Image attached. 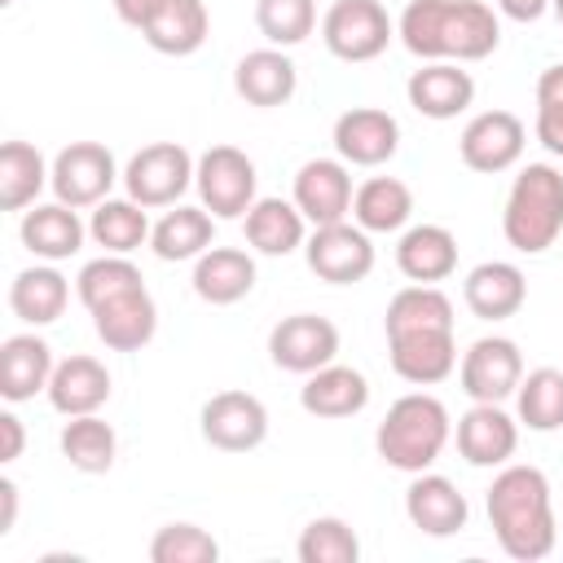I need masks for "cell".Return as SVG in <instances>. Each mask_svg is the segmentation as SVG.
<instances>
[{
  "label": "cell",
  "mask_w": 563,
  "mask_h": 563,
  "mask_svg": "<svg viewBox=\"0 0 563 563\" xmlns=\"http://www.w3.org/2000/svg\"><path fill=\"white\" fill-rule=\"evenodd\" d=\"M194 295L211 308H229L255 290V260L242 246H207L194 260Z\"/></svg>",
  "instance_id": "25"
},
{
  "label": "cell",
  "mask_w": 563,
  "mask_h": 563,
  "mask_svg": "<svg viewBox=\"0 0 563 563\" xmlns=\"http://www.w3.org/2000/svg\"><path fill=\"white\" fill-rule=\"evenodd\" d=\"M523 145H528V128L519 114L510 110H479L462 136H457V154L471 172L479 176H497V172H510L519 158H523Z\"/></svg>",
  "instance_id": "13"
},
{
  "label": "cell",
  "mask_w": 563,
  "mask_h": 563,
  "mask_svg": "<svg viewBox=\"0 0 563 563\" xmlns=\"http://www.w3.org/2000/svg\"><path fill=\"white\" fill-rule=\"evenodd\" d=\"M114 180H123V172H119L114 154H110L101 141H70V145H62L57 158H53V180H48V189H53L57 202L84 211V207L106 202L110 189H114Z\"/></svg>",
  "instance_id": "9"
},
{
  "label": "cell",
  "mask_w": 563,
  "mask_h": 563,
  "mask_svg": "<svg viewBox=\"0 0 563 563\" xmlns=\"http://www.w3.org/2000/svg\"><path fill=\"white\" fill-rule=\"evenodd\" d=\"M136 286H145V277H141V268L128 260V255H97V260H88L84 268H79V277H75V295H79V303L84 308H97V303H106V299H114V295H128V290H136Z\"/></svg>",
  "instance_id": "39"
},
{
  "label": "cell",
  "mask_w": 563,
  "mask_h": 563,
  "mask_svg": "<svg viewBox=\"0 0 563 563\" xmlns=\"http://www.w3.org/2000/svg\"><path fill=\"white\" fill-rule=\"evenodd\" d=\"M246 246L260 255H290L308 242V220L295 207V198H255L242 216Z\"/></svg>",
  "instance_id": "31"
},
{
  "label": "cell",
  "mask_w": 563,
  "mask_h": 563,
  "mask_svg": "<svg viewBox=\"0 0 563 563\" xmlns=\"http://www.w3.org/2000/svg\"><path fill=\"white\" fill-rule=\"evenodd\" d=\"M405 515L418 532L427 537H453L466 528L471 519V506H466V493L449 479V475H435V471H418L405 488Z\"/></svg>",
  "instance_id": "18"
},
{
  "label": "cell",
  "mask_w": 563,
  "mask_h": 563,
  "mask_svg": "<svg viewBox=\"0 0 563 563\" xmlns=\"http://www.w3.org/2000/svg\"><path fill=\"white\" fill-rule=\"evenodd\" d=\"M18 523V484L0 479V537H9Z\"/></svg>",
  "instance_id": "46"
},
{
  "label": "cell",
  "mask_w": 563,
  "mask_h": 563,
  "mask_svg": "<svg viewBox=\"0 0 563 563\" xmlns=\"http://www.w3.org/2000/svg\"><path fill=\"white\" fill-rule=\"evenodd\" d=\"M92 317V330L97 339L110 347V352H141L154 334H158V303L145 286L128 290V295H114L97 308H88Z\"/></svg>",
  "instance_id": "20"
},
{
  "label": "cell",
  "mask_w": 563,
  "mask_h": 563,
  "mask_svg": "<svg viewBox=\"0 0 563 563\" xmlns=\"http://www.w3.org/2000/svg\"><path fill=\"white\" fill-rule=\"evenodd\" d=\"M150 559L154 563H216L220 541L198 523H163L150 541Z\"/></svg>",
  "instance_id": "41"
},
{
  "label": "cell",
  "mask_w": 563,
  "mask_h": 563,
  "mask_svg": "<svg viewBox=\"0 0 563 563\" xmlns=\"http://www.w3.org/2000/svg\"><path fill=\"white\" fill-rule=\"evenodd\" d=\"M532 128H537V141L554 158H563V62L537 75V123Z\"/></svg>",
  "instance_id": "42"
},
{
  "label": "cell",
  "mask_w": 563,
  "mask_h": 563,
  "mask_svg": "<svg viewBox=\"0 0 563 563\" xmlns=\"http://www.w3.org/2000/svg\"><path fill=\"white\" fill-rule=\"evenodd\" d=\"M62 457L79 471V475H106L114 466V453H119V435L106 418L97 413H79V418H66L62 435Z\"/></svg>",
  "instance_id": "36"
},
{
  "label": "cell",
  "mask_w": 563,
  "mask_h": 563,
  "mask_svg": "<svg viewBox=\"0 0 563 563\" xmlns=\"http://www.w3.org/2000/svg\"><path fill=\"white\" fill-rule=\"evenodd\" d=\"M150 229H154V224H150L145 207L132 202L128 194L97 202L92 216H88V238H92L101 251H110V255H132L136 246L150 242Z\"/></svg>",
  "instance_id": "35"
},
{
  "label": "cell",
  "mask_w": 563,
  "mask_h": 563,
  "mask_svg": "<svg viewBox=\"0 0 563 563\" xmlns=\"http://www.w3.org/2000/svg\"><path fill=\"white\" fill-rule=\"evenodd\" d=\"M400 44L418 62H484L501 44V18L484 0H409L396 18Z\"/></svg>",
  "instance_id": "2"
},
{
  "label": "cell",
  "mask_w": 563,
  "mask_h": 563,
  "mask_svg": "<svg viewBox=\"0 0 563 563\" xmlns=\"http://www.w3.org/2000/svg\"><path fill=\"white\" fill-rule=\"evenodd\" d=\"M515 418H519V427L541 431V435L559 431L563 427V369H554V365L528 369L515 391Z\"/></svg>",
  "instance_id": "37"
},
{
  "label": "cell",
  "mask_w": 563,
  "mask_h": 563,
  "mask_svg": "<svg viewBox=\"0 0 563 563\" xmlns=\"http://www.w3.org/2000/svg\"><path fill=\"white\" fill-rule=\"evenodd\" d=\"M484 506H488V523H493L501 554H510L519 563H537L554 550L559 519H554V497H550L545 471H537L528 462L497 466Z\"/></svg>",
  "instance_id": "3"
},
{
  "label": "cell",
  "mask_w": 563,
  "mask_h": 563,
  "mask_svg": "<svg viewBox=\"0 0 563 563\" xmlns=\"http://www.w3.org/2000/svg\"><path fill=\"white\" fill-rule=\"evenodd\" d=\"M299 88V70L290 62L286 48H251L238 57L233 66V92L246 101V106H260V110H273V106H286Z\"/></svg>",
  "instance_id": "22"
},
{
  "label": "cell",
  "mask_w": 563,
  "mask_h": 563,
  "mask_svg": "<svg viewBox=\"0 0 563 563\" xmlns=\"http://www.w3.org/2000/svg\"><path fill=\"white\" fill-rule=\"evenodd\" d=\"M53 163L31 141H4L0 145V211H26L48 189Z\"/></svg>",
  "instance_id": "34"
},
{
  "label": "cell",
  "mask_w": 563,
  "mask_h": 563,
  "mask_svg": "<svg viewBox=\"0 0 563 563\" xmlns=\"http://www.w3.org/2000/svg\"><path fill=\"white\" fill-rule=\"evenodd\" d=\"M449 435H453V418H449L444 400L431 396V391H405L383 413V422L374 431V449L387 466H396L405 475H418V471L435 466Z\"/></svg>",
  "instance_id": "4"
},
{
  "label": "cell",
  "mask_w": 563,
  "mask_h": 563,
  "mask_svg": "<svg viewBox=\"0 0 563 563\" xmlns=\"http://www.w3.org/2000/svg\"><path fill=\"white\" fill-rule=\"evenodd\" d=\"M207 246H216V216H211L202 202H198V207L176 202V207H167V211L154 220V229H150V251H154L158 260H167V264L198 260Z\"/></svg>",
  "instance_id": "30"
},
{
  "label": "cell",
  "mask_w": 563,
  "mask_h": 563,
  "mask_svg": "<svg viewBox=\"0 0 563 563\" xmlns=\"http://www.w3.org/2000/svg\"><path fill=\"white\" fill-rule=\"evenodd\" d=\"M114 4V13H119V22H128V26H145L150 22V13L163 4V0H110Z\"/></svg>",
  "instance_id": "45"
},
{
  "label": "cell",
  "mask_w": 563,
  "mask_h": 563,
  "mask_svg": "<svg viewBox=\"0 0 563 563\" xmlns=\"http://www.w3.org/2000/svg\"><path fill=\"white\" fill-rule=\"evenodd\" d=\"M48 405L62 413V418H79V413H97L106 400H110V369L79 352V356H66L57 361L53 378H48Z\"/></svg>",
  "instance_id": "28"
},
{
  "label": "cell",
  "mask_w": 563,
  "mask_h": 563,
  "mask_svg": "<svg viewBox=\"0 0 563 563\" xmlns=\"http://www.w3.org/2000/svg\"><path fill=\"white\" fill-rule=\"evenodd\" d=\"M400 150V123L396 114L378 106H352L334 119V154L347 167H383Z\"/></svg>",
  "instance_id": "15"
},
{
  "label": "cell",
  "mask_w": 563,
  "mask_h": 563,
  "mask_svg": "<svg viewBox=\"0 0 563 563\" xmlns=\"http://www.w3.org/2000/svg\"><path fill=\"white\" fill-rule=\"evenodd\" d=\"M268 356L286 374H312L339 356V325L317 312H290L268 330Z\"/></svg>",
  "instance_id": "14"
},
{
  "label": "cell",
  "mask_w": 563,
  "mask_h": 563,
  "mask_svg": "<svg viewBox=\"0 0 563 563\" xmlns=\"http://www.w3.org/2000/svg\"><path fill=\"white\" fill-rule=\"evenodd\" d=\"M70 303V282L57 264H31L9 282V308L26 325H53Z\"/></svg>",
  "instance_id": "32"
},
{
  "label": "cell",
  "mask_w": 563,
  "mask_h": 563,
  "mask_svg": "<svg viewBox=\"0 0 563 563\" xmlns=\"http://www.w3.org/2000/svg\"><path fill=\"white\" fill-rule=\"evenodd\" d=\"M303 260L308 268L330 282V286H356L374 273V242L356 220H339V224H317L303 242Z\"/></svg>",
  "instance_id": "10"
},
{
  "label": "cell",
  "mask_w": 563,
  "mask_h": 563,
  "mask_svg": "<svg viewBox=\"0 0 563 563\" xmlns=\"http://www.w3.org/2000/svg\"><path fill=\"white\" fill-rule=\"evenodd\" d=\"M545 9H550V0H497V13L510 22H537V18H545Z\"/></svg>",
  "instance_id": "44"
},
{
  "label": "cell",
  "mask_w": 563,
  "mask_h": 563,
  "mask_svg": "<svg viewBox=\"0 0 563 563\" xmlns=\"http://www.w3.org/2000/svg\"><path fill=\"white\" fill-rule=\"evenodd\" d=\"M18 238L22 246L35 255V260H48V264H62L70 255L84 251V238H88V224L79 220L75 207L66 202H35L22 211V224H18Z\"/></svg>",
  "instance_id": "21"
},
{
  "label": "cell",
  "mask_w": 563,
  "mask_h": 563,
  "mask_svg": "<svg viewBox=\"0 0 563 563\" xmlns=\"http://www.w3.org/2000/svg\"><path fill=\"white\" fill-rule=\"evenodd\" d=\"M198 431L220 453H251L268 440V409L260 396H251L242 387H224L202 405Z\"/></svg>",
  "instance_id": "11"
},
{
  "label": "cell",
  "mask_w": 563,
  "mask_h": 563,
  "mask_svg": "<svg viewBox=\"0 0 563 563\" xmlns=\"http://www.w3.org/2000/svg\"><path fill=\"white\" fill-rule=\"evenodd\" d=\"M207 35H211L207 0H163L141 26V40L163 57H189L207 44Z\"/></svg>",
  "instance_id": "27"
},
{
  "label": "cell",
  "mask_w": 563,
  "mask_h": 563,
  "mask_svg": "<svg viewBox=\"0 0 563 563\" xmlns=\"http://www.w3.org/2000/svg\"><path fill=\"white\" fill-rule=\"evenodd\" d=\"M413 216V189L396 176H369L352 194V220L365 233H400Z\"/></svg>",
  "instance_id": "33"
},
{
  "label": "cell",
  "mask_w": 563,
  "mask_h": 563,
  "mask_svg": "<svg viewBox=\"0 0 563 563\" xmlns=\"http://www.w3.org/2000/svg\"><path fill=\"white\" fill-rule=\"evenodd\" d=\"M462 299L479 321H506L528 303V277L510 260H484L466 273Z\"/></svg>",
  "instance_id": "23"
},
{
  "label": "cell",
  "mask_w": 563,
  "mask_h": 563,
  "mask_svg": "<svg viewBox=\"0 0 563 563\" xmlns=\"http://www.w3.org/2000/svg\"><path fill=\"white\" fill-rule=\"evenodd\" d=\"M550 13L559 18V26H563V0H550Z\"/></svg>",
  "instance_id": "47"
},
{
  "label": "cell",
  "mask_w": 563,
  "mask_h": 563,
  "mask_svg": "<svg viewBox=\"0 0 563 563\" xmlns=\"http://www.w3.org/2000/svg\"><path fill=\"white\" fill-rule=\"evenodd\" d=\"M255 26L273 48H295L317 31V0H255Z\"/></svg>",
  "instance_id": "40"
},
{
  "label": "cell",
  "mask_w": 563,
  "mask_h": 563,
  "mask_svg": "<svg viewBox=\"0 0 563 563\" xmlns=\"http://www.w3.org/2000/svg\"><path fill=\"white\" fill-rule=\"evenodd\" d=\"M0 435H4V449H0V462H18L22 457V444H26V427L18 413H0Z\"/></svg>",
  "instance_id": "43"
},
{
  "label": "cell",
  "mask_w": 563,
  "mask_h": 563,
  "mask_svg": "<svg viewBox=\"0 0 563 563\" xmlns=\"http://www.w3.org/2000/svg\"><path fill=\"white\" fill-rule=\"evenodd\" d=\"M194 189H198V202L216 220H242L251 211V202L260 198V176H255V163L246 158V150L211 145L198 154Z\"/></svg>",
  "instance_id": "6"
},
{
  "label": "cell",
  "mask_w": 563,
  "mask_h": 563,
  "mask_svg": "<svg viewBox=\"0 0 563 563\" xmlns=\"http://www.w3.org/2000/svg\"><path fill=\"white\" fill-rule=\"evenodd\" d=\"M383 334L396 378L413 387H435L457 369L453 299L440 286L409 282L405 290H396L383 312Z\"/></svg>",
  "instance_id": "1"
},
{
  "label": "cell",
  "mask_w": 563,
  "mask_h": 563,
  "mask_svg": "<svg viewBox=\"0 0 563 563\" xmlns=\"http://www.w3.org/2000/svg\"><path fill=\"white\" fill-rule=\"evenodd\" d=\"M299 563H356L361 559V537L347 519L339 515H317L303 523L299 541H295Z\"/></svg>",
  "instance_id": "38"
},
{
  "label": "cell",
  "mask_w": 563,
  "mask_h": 563,
  "mask_svg": "<svg viewBox=\"0 0 563 563\" xmlns=\"http://www.w3.org/2000/svg\"><path fill=\"white\" fill-rule=\"evenodd\" d=\"M519 378H523V352L506 334L475 339L457 361V383H462V391L471 400L501 405V400H510L519 391Z\"/></svg>",
  "instance_id": "12"
},
{
  "label": "cell",
  "mask_w": 563,
  "mask_h": 563,
  "mask_svg": "<svg viewBox=\"0 0 563 563\" xmlns=\"http://www.w3.org/2000/svg\"><path fill=\"white\" fill-rule=\"evenodd\" d=\"M299 405L312 418H356L369 405V378L361 369H352V365L330 361V365L303 374Z\"/></svg>",
  "instance_id": "26"
},
{
  "label": "cell",
  "mask_w": 563,
  "mask_h": 563,
  "mask_svg": "<svg viewBox=\"0 0 563 563\" xmlns=\"http://www.w3.org/2000/svg\"><path fill=\"white\" fill-rule=\"evenodd\" d=\"M396 268L409 282H422V286H435V282L453 277V268H457L453 229H444V224H409V229H400Z\"/></svg>",
  "instance_id": "29"
},
{
  "label": "cell",
  "mask_w": 563,
  "mask_h": 563,
  "mask_svg": "<svg viewBox=\"0 0 563 563\" xmlns=\"http://www.w3.org/2000/svg\"><path fill=\"white\" fill-rule=\"evenodd\" d=\"M501 233L519 255H541L563 233V172L554 163H528L510 180Z\"/></svg>",
  "instance_id": "5"
},
{
  "label": "cell",
  "mask_w": 563,
  "mask_h": 563,
  "mask_svg": "<svg viewBox=\"0 0 563 563\" xmlns=\"http://www.w3.org/2000/svg\"><path fill=\"white\" fill-rule=\"evenodd\" d=\"M396 40V22L383 0H334L321 13V44L339 62H374Z\"/></svg>",
  "instance_id": "8"
},
{
  "label": "cell",
  "mask_w": 563,
  "mask_h": 563,
  "mask_svg": "<svg viewBox=\"0 0 563 563\" xmlns=\"http://www.w3.org/2000/svg\"><path fill=\"white\" fill-rule=\"evenodd\" d=\"M405 97H409V106H413L422 119L444 123V119H457V114L471 110V101H475V79H471V70H462V62H422V66L409 75Z\"/></svg>",
  "instance_id": "19"
},
{
  "label": "cell",
  "mask_w": 563,
  "mask_h": 563,
  "mask_svg": "<svg viewBox=\"0 0 563 563\" xmlns=\"http://www.w3.org/2000/svg\"><path fill=\"white\" fill-rule=\"evenodd\" d=\"M453 440L471 466H506L519 449V418L506 413L501 405L471 400V409L457 418Z\"/></svg>",
  "instance_id": "17"
},
{
  "label": "cell",
  "mask_w": 563,
  "mask_h": 563,
  "mask_svg": "<svg viewBox=\"0 0 563 563\" xmlns=\"http://www.w3.org/2000/svg\"><path fill=\"white\" fill-rule=\"evenodd\" d=\"M53 369H57L53 347L35 330L9 334L0 343V396L9 405H22V400H35L40 391H48Z\"/></svg>",
  "instance_id": "24"
},
{
  "label": "cell",
  "mask_w": 563,
  "mask_h": 563,
  "mask_svg": "<svg viewBox=\"0 0 563 563\" xmlns=\"http://www.w3.org/2000/svg\"><path fill=\"white\" fill-rule=\"evenodd\" d=\"M194 167H198V158L180 141L141 145L123 167V194L132 202H141L145 211L150 207H176L185 198V189L194 185Z\"/></svg>",
  "instance_id": "7"
},
{
  "label": "cell",
  "mask_w": 563,
  "mask_h": 563,
  "mask_svg": "<svg viewBox=\"0 0 563 563\" xmlns=\"http://www.w3.org/2000/svg\"><path fill=\"white\" fill-rule=\"evenodd\" d=\"M352 172L343 158H308L299 172H295V185H290V198L295 207L303 211V220L317 229V224H339L352 216Z\"/></svg>",
  "instance_id": "16"
}]
</instances>
